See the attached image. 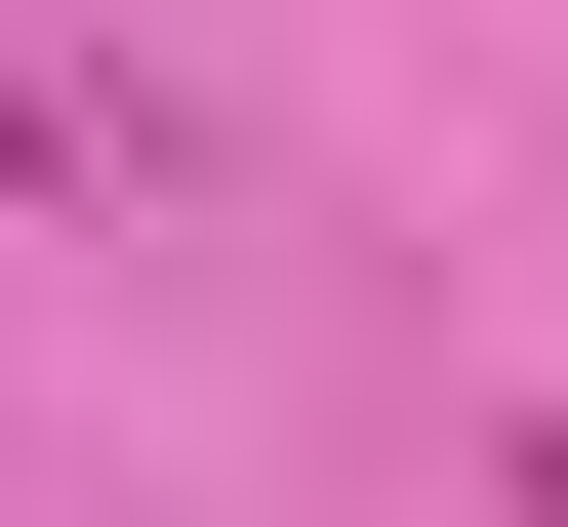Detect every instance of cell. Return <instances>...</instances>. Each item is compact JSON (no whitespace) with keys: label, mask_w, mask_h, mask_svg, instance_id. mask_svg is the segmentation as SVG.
<instances>
[{"label":"cell","mask_w":568,"mask_h":527,"mask_svg":"<svg viewBox=\"0 0 568 527\" xmlns=\"http://www.w3.org/2000/svg\"><path fill=\"white\" fill-rule=\"evenodd\" d=\"M528 527H568V446H528Z\"/></svg>","instance_id":"7a4b0ae2"},{"label":"cell","mask_w":568,"mask_h":527,"mask_svg":"<svg viewBox=\"0 0 568 527\" xmlns=\"http://www.w3.org/2000/svg\"><path fill=\"white\" fill-rule=\"evenodd\" d=\"M0 203H82V82H41V41H0Z\"/></svg>","instance_id":"6da1fadb"}]
</instances>
